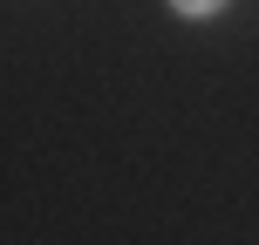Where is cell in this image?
I'll list each match as a JSON object with an SVG mask.
<instances>
[{
	"instance_id": "6da1fadb",
	"label": "cell",
	"mask_w": 259,
	"mask_h": 245,
	"mask_svg": "<svg viewBox=\"0 0 259 245\" xmlns=\"http://www.w3.org/2000/svg\"><path fill=\"white\" fill-rule=\"evenodd\" d=\"M170 14H178V21H219L225 14V0H164Z\"/></svg>"
}]
</instances>
